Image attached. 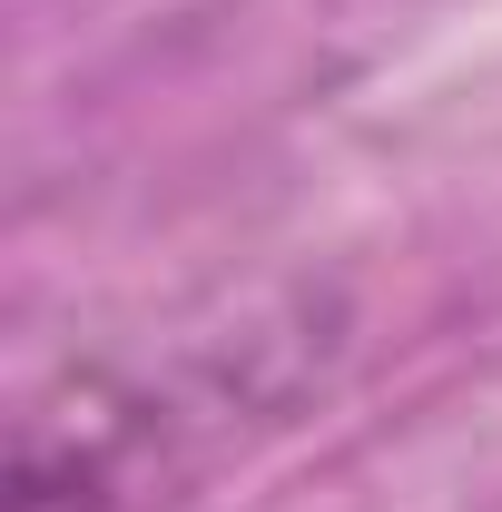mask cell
Wrapping results in <instances>:
<instances>
[{
  "label": "cell",
  "instance_id": "6da1fadb",
  "mask_svg": "<svg viewBox=\"0 0 502 512\" xmlns=\"http://www.w3.org/2000/svg\"><path fill=\"white\" fill-rule=\"evenodd\" d=\"M335 355H345V316L315 296H276L148 365H69L50 394H30L10 434V512L178 503L227 444L286 424Z\"/></svg>",
  "mask_w": 502,
  "mask_h": 512
}]
</instances>
